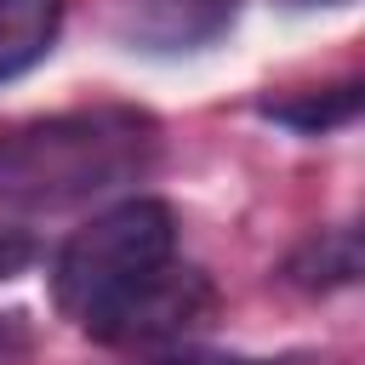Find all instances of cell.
<instances>
[{
	"label": "cell",
	"mask_w": 365,
	"mask_h": 365,
	"mask_svg": "<svg viewBox=\"0 0 365 365\" xmlns=\"http://www.w3.org/2000/svg\"><path fill=\"white\" fill-rule=\"evenodd\" d=\"M63 29V0H0V80L34 68Z\"/></svg>",
	"instance_id": "cell-4"
},
{
	"label": "cell",
	"mask_w": 365,
	"mask_h": 365,
	"mask_svg": "<svg viewBox=\"0 0 365 365\" xmlns=\"http://www.w3.org/2000/svg\"><path fill=\"white\" fill-rule=\"evenodd\" d=\"M160 154V125L143 108L97 103L17 120L0 131V205L63 211L137 182Z\"/></svg>",
	"instance_id": "cell-1"
},
{
	"label": "cell",
	"mask_w": 365,
	"mask_h": 365,
	"mask_svg": "<svg viewBox=\"0 0 365 365\" xmlns=\"http://www.w3.org/2000/svg\"><path fill=\"white\" fill-rule=\"evenodd\" d=\"M177 262V217L165 200H120L97 211L86 228L68 234L51 268V297L57 308L103 342L114 314L165 268Z\"/></svg>",
	"instance_id": "cell-2"
},
{
	"label": "cell",
	"mask_w": 365,
	"mask_h": 365,
	"mask_svg": "<svg viewBox=\"0 0 365 365\" xmlns=\"http://www.w3.org/2000/svg\"><path fill=\"white\" fill-rule=\"evenodd\" d=\"M285 274H291L297 285H308V291H319V285H348V279L359 274V240H354V228L314 234V240L285 262Z\"/></svg>",
	"instance_id": "cell-5"
},
{
	"label": "cell",
	"mask_w": 365,
	"mask_h": 365,
	"mask_svg": "<svg viewBox=\"0 0 365 365\" xmlns=\"http://www.w3.org/2000/svg\"><path fill=\"white\" fill-rule=\"evenodd\" d=\"M268 114H274V120H285V125H297V131H308V137H319V131L348 125V120L359 114V86L302 91V97H291V103H268Z\"/></svg>",
	"instance_id": "cell-6"
},
{
	"label": "cell",
	"mask_w": 365,
	"mask_h": 365,
	"mask_svg": "<svg viewBox=\"0 0 365 365\" xmlns=\"http://www.w3.org/2000/svg\"><path fill=\"white\" fill-rule=\"evenodd\" d=\"M331 6H336V0H331Z\"/></svg>",
	"instance_id": "cell-10"
},
{
	"label": "cell",
	"mask_w": 365,
	"mask_h": 365,
	"mask_svg": "<svg viewBox=\"0 0 365 365\" xmlns=\"http://www.w3.org/2000/svg\"><path fill=\"white\" fill-rule=\"evenodd\" d=\"M148 365H251V359H240V354H205V348H194V354H165V359H148Z\"/></svg>",
	"instance_id": "cell-9"
},
{
	"label": "cell",
	"mask_w": 365,
	"mask_h": 365,
	"mask_svg": "<svg viewBox=\"0 0 365 365\" xmlns=\"http://www.w3.org/2000/svg\"><path fill=\"white\" fill-rule=\"evenodd\" d=\"M240 0H131L125 40L143 51H194L234 23Z\"/></svg>",
	"instance_id": "cell-3"
},
{
	"label": "cell",
	"mask_w": 365,
	"mask_h": 365,
	"mask_svg": "<svg viewBox=\"0 0 365 365\" xmlns=\"http://www.w3.org/2000/svg\"><path fill=\"white\" fill-rule=\"evenodd\" d=\"M29 342H34L29 319H23L17 308H6V314H0V365H17V359L29 354Z\"/></svg>",
	"instance_id": "cell-7"
},
{
	"label": "cell",
	"mask_w": 365,
	"mask_h": 365,
	"mask_svg": "<svg viewBox=\"0 0 365 365\" xmlns=\"http://www.w3.org/2000/svg\"><path fill=\"white\" fill-rule=\"evenodd\" d=\"M29 262H34V240H29L23 228H0V279L23 274Z\"/></svg>",
	"instance_id": "cell-8"
}]
</instances>
